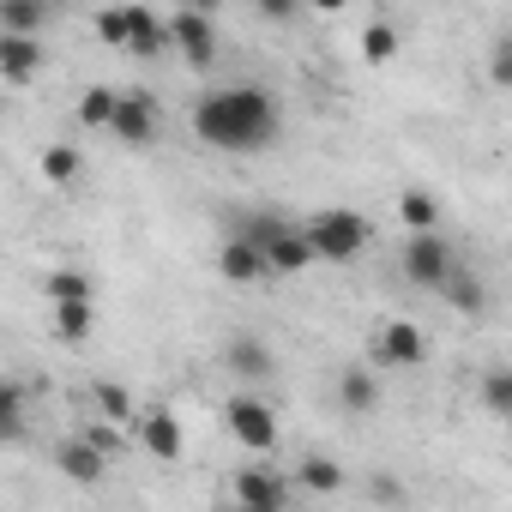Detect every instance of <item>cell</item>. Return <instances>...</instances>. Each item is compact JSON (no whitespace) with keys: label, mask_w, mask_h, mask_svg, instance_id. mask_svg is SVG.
Returning <instances> with one entry per match:
<instances>
[{"label":"cell","mask_w":512,"mask_h":512,"mask_svg":"<svg viewBox=\"0 0 512 512\" xmlns=\"http://www.w3.org/2000/svg\"><path fill=\"white\" fill-rule=\"evenodd\" d=\"M374 362L380 368H422L428 362V338L410 320H386L380 338H374Z\"/></svg>","instance_id":"obj_8"},{"label":"cell","mask_w":512,"mask_h":512,"mask_svg":"<svg viewBox=\"0 0 512 512\" xmlns=\"http://www.w3.org/2000/svg\"><path fill=\"white\" fill-rule=\"evenodd\" d=\"M217 272L229 278V284H266L272 278V260H266V247L253 241V235H229L223 247H217Z\"/></svg>","instance_id":"obj_6"},{"label":"cell","mask_w":512,"mask_h":512,"mask_svg":"<svg viewBox=\"0 0 512 512\" xmlns=\"http://www.w3.org/2000/svg\"><path fill=\"white\" fill-rule=\"evenodd\" d=\"M43 61H49V49L37 43V37H19V31H0V79H7L13 91H25L37 73H43Z\"/></svg>","instance_id":"obj_9"},{"label":"cell","mask_w":512,"mask_h":512,"mask_svg":"<svg viewBox=\"0 0 512 512\" xmlns=\"http://www.w3.org/2000/svg\"><path fill=\"white\" fill-rule=\"evenodd\" d=\"M169 37H175L181 61H187L193 73H205V67L217 61V25H211V13H199V7H181V13L169 19Z\"/></svg>","instance_id":"obj_5"},{"label":"cell","mask_w":512,"mask_h":512,"mask_svg":"<svg viewBox=\"0 0 512 512\" xmlns=\"http://www.w3.org/2000/svg\"><path fill=\"white\" fill-rule=\"evenodd\" d=\"M91 404H97V416H109V422H139V404H133V392L127 386H115V380H97L91 386Z\"/></svg>","instance_id":"obj_21"},{"label":"cell","mask_w":512,"mask_h":512,"mask_svg":"<svg viewBox=\"0 0 512 512\" xmlns=\"http://www.w3.org/2000/svg\"><path fill=\"white\" fill-rule=\"evenodd\" d=\"M25 434V392L19 386H0V440H19Z\"/></svg>","instance_id":"obj_28"},{"label":"cell","mask_w":512,"mask_h":512,"mask_svg":"<svg viewBox=\"0 0 512 512\" xmlns=\"http://www.w3.org/2000/svg\"><path fill=\"white\" fill-rule=\"evenodd\" d=\"M127 25H133L127 49H133L139 61H157L163 49H175V37H169V19H157L151 7H127Z\"/></svg>","instance_id":"obj_13"},{"label":"cell","mask_w":512,"mask_h":512,"mask_svg":"<svg viewBox=\"0 0 512 512\" xmlns=\"http://www.w3.org/2000/svg\"><path fill=\"white\" fill-rule=\"evenodd\" d=\"M452 272H458V253L440 241V229L410 235V247H404V278H410L416 290H440Z\"/></svg>","instance_id":"obj_3"},{"label":"cell","mask_w":512,"mask_h":512,"mask_svg":"<svg viewBox=\"0 0 512 512\" xmlns=\"http://www.w3.org/2000/svg\"><path fill=\"white\" fill-rule=\"evenodd\" d=\"M79 169H85V163H79V151H73V145H49V151H43V175H49L55 187H73V181H79Z\"/></svg>","instance_id":"obj_27"},{"label":"cell","mask_w":512,"mask_h":512,"mask_svg":"<svg viewBox=\"0 0 512 512\" xmlns=\"http://www.w3.org/2000/svg\"><path fill=\"white\" fill-rule=\"evenodd\" d=\"M398 217H404V229H410V235H422V229H440V199H434L428 187H404V199H398Z\"/></svg>","instance_id":"obj_20"},{"label":"cell","mask_w":512,"mask_h":512,"mask_svg":"<svg viewBox=\"0 0 512 512\" xmlns=\"http://www.w3.org/2000/svg\"><path fill=\"white\" fill-rule=\"evenodd\" d=\"M49 19H55V0H0V31L37 37V31H49Z\"/></svg>","instance_id":"obj_17"},{"label":"cell","mask_w":512,"mask_h":512,"mask_svg":"<svg viewBox=\"0 0 512 512\" xmlns=\"http://www.w3.org/2000/svg\"><path fill=\"white\" fill-rule=\"evenodd\" d=\"M235 229H241V235H253L260 247H272V241H278L284 229H296V223H290L284 211H241V223H235Z\"/></svg>","instance_id":"obj_26"},{"label":"cell","mask_w":512,"mask_h":512,"mask_svg":"<svg viewBox=\"0 0 512 512\" xmlns=\"http://www.w3.org/2000/svg\"><path fill=\"white\" fill-rule=\"evenodd\" d=\"M302 229H308L314 253H320V260H332V266L356 260V253L368 247V235H374V223H368L362 211H350V205H326V211L302 217Z\"/></svg>","instance_id":"obj_2"},{"label":"cell","mask_w":512,"mask_h":512,"mask_svg":"<svg viewBox=\"0 0 512 512\" xmlns=\"http://www.w3.org/2000/svg\"><path fill=\"white\" fill-rule=\"evenodd\" d=\"M235 500L253 506V512H278V506L290 500V488H284L278 476H266V470H241V476H235Z\"/></svg>","instance_id":"obj_16"},{"label":"cell","mask_w":512,"mask_h":512,"mask_svg":"<svg viewBox=\"0 0 512 512\" xmlns=\"http://www.w3.org/2000/svg\"><path fill=\"white\" fill-rule=\"evenodd\" d=\"M308 7H314V13H344L350 0H308Z\"/></svg>","instance_id":"obj_34"},{"label":"cell","mask_w":512,"mask_h":512,"mask_svg":"<svg viewBox=\"0 0 512 512\" xmlns=\"http://www.w3.org/2000/svg\"><path fill=\"white\" fill-rule=\"evenodd\" d=\"M482 404H488L494 416H512V368H494V374L482 380Z\"/></svg>","instance_id":"obj_30"},{"label":"cell","mask_w":512,"mask_h":512,"mask_svg":"<svg viewBox=\"0 0 512 512\" xmlns=\"http://www.w3.org/2000/svg\"><path fill=\"white\" fill-rule=\"evenodd\" d=\"M187 7H199V13H217V7H223V0H187Z\"/></svg>","instance_id":"obj_35"},{"label":"cell","mask_w":512,"mask_h":512,"mask_svg":"<svg viewBox=\"0 0 512 512\" xmlns=\"http://www.w3.org/2000/svg\"><path fill=\"white\" fill-rule=\"evenodd\" d=\"M434 296H440V302H452L458 314H482V308H488V290H482V278H476V272H464V266H458V272H452V278H446Z\"/></svg>","instance_id":"obj_19"},{"label":"cell","mask_w":512,"mask_h":512,"mask_svg":"<svg viewBox=\"0 0 512 512\" xmlns=\"http://www.w3.org/2000/svg\"><path fill=\"white\" fill-rule=\"evenodd\" d=\"M133 428H139V446H145L157 464H175V458H181V446H187V440H181V416H175V410H163V404L139 410V422H133Z\"/></svg>","instance_id":"obj_10"},{"label":"cell","mask_w":512,"mask_h":512,"mask_svg":"<svg viewBox=\"0 0 512 512\" xmlns=\"http://www.w3.org/2000/svg\"><path fill=\"white\" fill-rule=\"evenodd\" d=\"M43 296H49V302H79V296H97V284H91V272H79V266H61V272H49Z\"/></svg>","instance_id":"obj_24"},{"label":"cell","mask_w":512,"mask_h":512,"mask_svg":"<svg viewBox=\"0 0 512 512\" xmlns=\"http://www.w3.org/2000/svg\"><path fill=\"white\" fill-rule=\"evenodd\" d=\"M115 109H121V91L91 85V91L79 97V127H115Z\"/></svg>","instance_id":"obj_23"},{"label":"cell","mask_w":512,"mask_h":512,"mask_svg":"<svg viewBox=\"0 0 512 512\" xmlns=\"http://www.w3.org/2000/svg\"><path fill=\"white\" fill-rule=\"evenodd\" d=\"M193 133H199V145H211V151L253 157V151L278 145L284 115H278L272 91H260V85H217V91H205V97L193 103Z\"/></svg>","instance_id":"obj_1"},{"label":"cell","mask_w":512,"mask_h":512,"mask_svg":"<svg viewBox=\"0 0 512 512\" xmlns=\"http://www.w3.org/2000/svg\"><path fill=\"white\" fill-rule=\"evenodd\" d=\"M49 326L61 344H85L97 332V296H79V302H49Z\"/></svg>","instance_id":"obj_14"},{"label":"cell","mask_w":512,"mask_h":512,"mask_svg":"<svg viewBox=\"0 0 512 512\" xmlns=\"http://www.w3.org/2000/svg\"><path fill=\"white\" fill-rule=\"evenodd\" d=\"M55 464H61V476H67V482H79V488H97V482L109 476V452H103L91 434H79V440L55 446Z\"/></svg>","instance_id":"obj_11"},{"label":"cell","mask_w":512,"mask_h":512,"mask_svg":"<svg viewBox=\"0 0 512 512\" xmlns=\"http://www.w3.org/2000/svg\"><path fill=\"white\" fill-rule=\"evenodd\" d=\"M392 55H398V25L374 19V25L362 31V61H368V67H386Z\"/></svg>","instance_id":"obj_25"},{"label":"cell","mask_w":512,"mask_h":512,"mask_svg":"<svg viewBox=\"0 0 512 512\" xmlns=\"http://www.w3.org/2000/svg\"><path fill=\"white\" fill-rule=\"evenodd\" d=\"M488 79H494L500 91H512V37L494 43V55H488Z\"/></svg>","instance_id":"obj_31"},{"label":"cell","mask_w":512,"mask_h":512,"mask_svg":"<svg viewBox=\"0 0 512 512\" xmlns=\"http://www.w3.org/2000/svg\"><path fill=\"white\" fill-rule=\"evenodd\" d=\"M223 422H229V434L247 446V452H272L278 446V416H272V404L266 398H229L223 404Z\"/></svg>","instance_id":"obj_4"},{"label":"cell","mask_w":512,"mask_h":512,"mask_svg":"<svg viewBox=\"0 0 512 512\" xmlns=\"http://www.w3.org/2000/svg\"><path fill=\"white\" fill-rule=\"evenodd\" d=\"M121 145L145 151L157 139V97L151 91H121V109H115V127H109Z\"/></svg>","instance_id":"obj_7"},{"label":"cell","mask_w":512,"mask_h":512,"mask_svg":"<svg viewBox=\"0 0 512 512\" xmlns=\"http://www.w3.org/2000/svg\"><path fill=\"white\" fill-rule=\"evenodd\" d=\"M338 410L356 416V422L380 410V380H374V368H344V374H338Z\"/></svg>","instance_id":"obj_15"},{"label":"cell","mask_w":512,"mask_h":512,"mask_svg":"<svg viewBox=\"0 0 512 512\" xmlns=\"http://www.w3.org/2000/svg\"><path fill=\"white\" fill-rule=\"evenodd\" d=\"M127 37H133L127 7H103V13H97V43H103V49H127Z\"/></svg>","instance_id":"obj_29"},{"label":"cell","mask_w":512,"mask_h":512,"mask_svg":"<svg viewBox=\"0 0 512 512\" xmlns=\"http://www.w3.org/2000/svg\"><path fill=\"white\" fill-rule=\"evenodd\" d=\"M253 13L272 19V25H296L302 19V0H253Z\"/></svg>","instance_id":"obj_32"},{"label":"cell","mask_w":512,"mask_h":512,"mask_svg":"<svg viewBox=\"0 0 512 512\" xmlns=\"http://www.w3.org/2000/svg\"><path fill=\"white\" fill-rule=\"evenodd\" d=\"M296 476H302L308 494H338V488H344V464H332L326 452H308V458L296 464Z\"/></svg>","instance_id":"obj_22"},{"label":"cell","mask_w":512,"mask_h":512,"mask_svg":"<svg viewBox=\"0 0 512 512\" xmlns=\"http://www.w3.org/2000/svg\"><path fill=\"white\" fill-rule=\"evenodd\" d=\"M266 260H272V278H302L308 266H320V253H314V241H308V229L296 223V229H284L272 247H266Z\"/></svg>","instance_id":"obj_12"},{"label":"cell","mask_w":512,"mask_h":512,"mask_svg":"<svg viewBox=\"0 0 512 512\" xmlns=\"http://www.w3.org/2000/svg\"><path fill=\"white\" fill-rule=\"evenodd\" d=\"M115 428H121V422H109V416H103V422H91L85 434H91V440H97V446H103V452L115 458V452H121V434H115Z\"/></svg>","instance_id":"obj_33"},{"label":"cell","mask_w":512,"mask_h":512,"mask_svg":"<svg viewBox=\"0 0 512 512\" xmlns=\"http://www.w3.org/2000/svg\"><path fill=\"white\" fill-rule=\"evenodd\" d=\"M229 374H235V380H272L278 362H272V350H266L260 338H235V344H229Z\"/></svg>","instance_id":"obj_18"}]
</instances>
